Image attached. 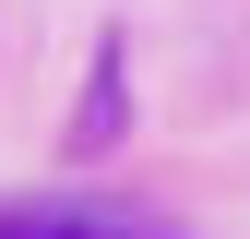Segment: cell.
I'll list each match as a JSON object with an SVG mask.
<instances>
[{
  "instance_id": "1",
  "label": "cell",
  "mask_w": 250,
  "mask_h": 239,
  "mask_svg": "<svg viewBox=\"0 0 250 239\" xmlns=\"http://www.w3.org/2000/svg\"><path fill=\"white\" fill-rule=\"evenodd\" d=\"M0 239H179L131 203H0Z\"/></svg>"
}]
</instances>
